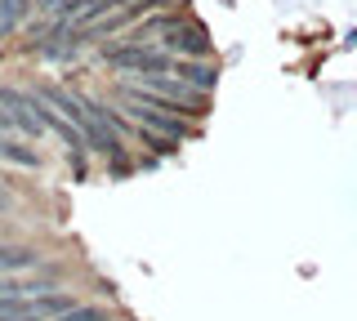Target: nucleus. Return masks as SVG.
Returning <instances> with one entry per match:
<instances>
[{
  "label": "nucleus",
  "mask_w": 357,
  "mask_h": 321,
  "mask_svg": "<svg viewBox=\"0 0 357 321\" xmlns=\"http://www.w3.org/2000/svg\"><path fill=\"white\" fill-rule=\"evenodd\" d=\"M161 49H170L174 58H210V36H206V27L197 23L192 14L183 18L178 27H170L161 40H156Z\"/></svg>",
  "instance_id": "f03ea898"
},
{
  "label": "nucleus",
  "mask_w": 357,
  "mask_h": 321,
  "mask_svg": "<svg viewBox=\"0 0 357 321\" xmlns=\"http://www.w3.org/2000/svg\"><path fill=\"white\" fill-rule=\"evenodd\" d=\"M59 321H116V313H112L107 304H76V308H67Z\"/></svg>",
  "instance_id": "423d86ee"
},
{
  "label": "nucleus",
  "mask_w": 357,
  "mask_h": 321,
  "mask_svg": "<svg viewBox=\"0 0 357 321\" xmlns=\"http://www.w3.org/2000/svg\"><path fill=\"white\" fill-rule=\"evenodd\" d=\"M45 254L27 241H0V276H18V272H31L40 268Z\"/></svg>",
  "instance_id": "20e7f679"
},
{
  "label": "nucleus",
  "mask_w": 357,
  "mask_h": 321,
  "mask_svg": "<svg viewBox=\"0 0 357 321\" xmlns=\"http://www.w3.org/2000/svg\"><path fill=\"white\" fill-rule=\"evenodd\" d=\"M103 63L112 72H134V76H165V72H174V54L170 49H161V45H130V40L107 45Z\"/></svg>",
  "instance_id": "f257e3e1"
},
{
  "label": "nucleus",
  "mask_w": 357,
  "mask_h": 321,
  "mask_svg": "<svg viewBox=\"0 0 357 321\" xmlns=\"http://www.w3.org/2000/svg\"><path fill=\"white\" fill-rule=\"evenodd\" d=\"M178 81H188L197 94H215V85H219V63H210V58H174V72Z\"/></svg>",
  "instance_id": "7ed1b4c3"
},
{
  "label": "nucleus",
  "mask_w": 357,
  "mask_h": 321,
  "mask_svg": "<svg viewBox=\"0 0 357 321\" xmlns=\"http://www.w3.org/2000/svg\"><path fill=\"white\" fill-rule=\"evenodd\" d=\"M134 139H139L143 148H152V157H170V152H178V139H165V134H156V130H148V125H134Z\"/></svg>",
  "instance_id": "39448f33"
},
{
  "label": "nucleus",
  "mask_w": 357,
  "mask_h": 321,
  "mask_svg": "<svg viewBox=\"0 0 357 321\" xmlns=\"http://www.w3.org/2000/svg\"><path fill=\"white\" fill-rule=\"evenodd\" d=\"M0 58H5V45H0Z\"/></svg>",
  "instance_id": "0eeeda50"
}]
</instances>
